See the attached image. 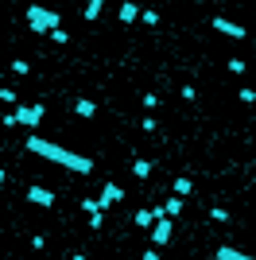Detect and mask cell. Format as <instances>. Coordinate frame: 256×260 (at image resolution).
I'll return each instance as SVG.
<instances>
[{
    "label": "cell",
    "instance_id": "cell-4",
    "mask_svg": "<svg viewBox=\"0 0 256 260\" xmlns=\"http://www.w3.org/2000/svg\"><path fill=\"white\" fill-rule=\"evenodd\" d=\"M213 31H221L225 39H248V28H241V24L229 20V16H213Z\"/></svg>",
    "mask_w": 256,
    "mask_h": 260
},
{
    "label": "cell",
    "instance_id": "cell-20",
    "mask_svg": "<svg viewBox=\"0 0 256 260\" xmlns=\"http://www.w3.org/2000/svg\"><path fill=\"white\" fill-rule=\"evenodd\" d=\"M51 39H55L59 47H66V43H70V35H66V28H55V31H51Z\"/></svg>",
    "mask_w": 256,
    "mask_h": 260
},
{
    "label": "cell",
    "instance_id": "cell-14",
    "mask_svg": "<svg viewBox=\"0 0 256 260\" xmlns=\"http://www.w3.org/2000/svg\"><path fill=\"white\" fill-rule=\"evenodd\" d=\"M140 229H151V221H155V210H136V217H132Z\"/></svg>",
    "mask_w": 256,
    "mask_h": 260
},
{
    "label": "cell",
    "instance_id": "cell-11",
    "mask_svg": "<svg viewBox=\"0 0 256 260\" xmlns=\"http://www.w3.org/2000/svg\"><path fill=\"white\" fill-rule=\"evenodd\" d=\"M101 12H105V0H86V12H82V16H86V24H93Z\"/></svg>",
    "mask_w": 256,
    "mask_h": 260
},
{
    "label": "cell",
    "instance_id": "cell-16",
    "mask_svg": "<svg viewBox=\"0 0 256 260\" xmlns=\"http://www.w3.org/2000/svg\"><path fill=\"white\" fill-rule=\"evenodd\" d=\"M140 24H144V28H155V24H159V12H155V8H144V12H140Z\"/></svg>",
    "mask_w": 256,
    "mask_h": 260
},
{
    "label": "cell",
    "instance_id": "cell-17",
    "mask_svg": "<svg viewBox=\"0 0 256 260\" xmlns=\"http://www.w3.org/2000/svg\"><path fill=\"white\" fill-rule=\"evenodd\" d=\"M210 221L225 225V221H229V210H225V206H213V210H210Z\"/></svg>",
    "mask_w": 256,
    "mask_h": 260
},
{
    "label": "cell",
    "instance_id": "cell-18",
    "mask_svg": "<svg viewBox=\"0 0 256 260\" xmlns=\"http://www.w3.org/2000/svg\"><path fill=\"white\" fill-rule=\"evenodd\" d=\"M0 101L16 109V105H20V97H16V89H4V86H0Z\"/></svg>",
    "mask_w": 256,
    "mask_h": 260
},
{
    "label": "cell",
    "instance_id": "cell-6",
    "mask_svg": "<svg viewBox=\"0 0 256 260\" xmlns=\"http://www.w3.org/2000/svg\"><path fill=\"white\" fill-rule=\"evenodd\" d=\"M28 202L51 210V206H55V190H51V187H39V183H31V187H28Z\"/></svg>",
    "mask_w": 256,
    "mask_h": 260
},
{
    "label": "cell",
    "instance_id": "cell-7",
    "mask_svg": "<svg viewBox=\"0 0 256 260\" xmlns=\"http://www.w3.org/2000/svg\"><path fill=\"white\" fill-rule=\"evenodd\" d=\"M121 194H124V190L117 187V183H105V187H101V198H97V206H101V210H109L113 202H121Z\"/></svg>",
    "mask_w": 256,
    "mask_h": 260
},
{
    "label": "cell",
    "instance_id": "cell-8",
    "mask_svg": "<svg viewBox=\"0 0 256 260\" xmlns=\"http://www.w3.org/2000/svg\"><path fill=\"white\" fill-rule=\"evenodd\" d=\"M117 20H121V24H136V20H140V4H136V0H124Z\"/></svg>",
    "mask_w": 256,
    "mask_h": 260
},
{
    "label": "cell",
    "instance_id": "cell-24",
    "mask_svg": "<svg viewBox=\"0 0 256 260\" xmlns=\"http://www.w3.org/2000/svg\"><path fill=\"white\" fill-rule=\"evenodd\" d=\"M229 74H244V58H229Z\"/></svg>",
    "mask_w": 256,
    "mask_h": 260
},
{
    "label": "cell",
    "instance_id": "cell-9",
    "mask_svg": "<svg viewBox=\"0 0 256 260\" xmlns=\"http://www.w3.org/2000/svg\"><path fill=\"white\" fill-rule=\"evenodd\" d=\"M74 113L82 116V120H90V116H97V101H90V97H78V101H74Z\"/></svg>",
    "mask_w": 256,
    "mask_h": 260
},
{
    "label": "cell",
    "instance_id": "cell-30",
    "mask_svg": "<svg viewBox=\"0 0 256 260\" xmlns=\"http://www.w3.org/2000/svg\"><path fill=\"white\" fill-rule=\"evenodd\" d=\"M252 190H256V183H252Z\"/></svg>",
    "mask_w": 256,
    "mask_h": 260
},
{
    "label": "cell",
    "instance_id": "cell-10",
    "mask_svg": "<svg viewBox=\"0 0 256 260\" xmlns=\"http://www.w3.org/2000/svg\"><path fill=\"white\" fill-rule=\"evenodd\" d=\"M171 190H175V194H182V198H190V194H194V183H190L186 175H179V179H171Z\"/></svg>",
    "mask_w": 256,
    "mask_h": 260
},
{
    "label": "cell",
    "instance_id": "cell-23",
    "mask_svg": "<svg viewBox=\"0 0 256 260\" xmlns=\"http://www.w3.org/2000/svg\"><path fill=\"white\" fill-rule=\"evenodd\" d=\"M31 70V66H28V62H24V58H16V62H12V74H20V78H24V74H28Z\"/></svg>",
    "mask_w": 256,
    "mask_h": 260
},
{
    "label": "cell",
    "instance_id": "cell-15",
    "mask_svg": "<svg viewBox=\"0 0 256 260\" xmlns=\"http://www.w3.org/2000/svg\"><path fill=\"white\" fill-rule=\"evenodd\" d=\"M132 175H136V179H148V175H151V159L140 156V159L132 163Z\"/></svg>",
    "mask_w": 256,
    "mask_h": 260
},
{
    "label": "cell",
    "instance_id": "cell-21",
    "mask_svg": "<svg viewBox=\"0 0 256 260\" xmlns=\"http://www.w3.org/2000/svg\"><path fill=\"white\" fill-rule=\"evenodd\" d=\"M179 97H182V101H198V89H194V86H182Z\"/></svg>",
    "mask_w": 256,
    "mask_h": 260
},
{
    "label": "cell",
    "instance_id": "cell-22",
    "mask_svg": "<svg viewBox=\"0 0 256 260\" xmlns=\"http://www.w3.org/2000/svg\"><path fill=\"white\" fill-rule=\"evenodd\" d=\"M140 128H144V132H155V128H159V120H155V116H144V120H140Z\"/></svg>",
    "mask_w": 256,
    "mask_h": 260
},
{
    "label": "cell",
    "instance_id": "cell-5",
    "mask_svg": "<svg viewBox=\"0 0 256 260\" xmlns=\"http://www.w3.org/2000/svg\"><path fill=\"white\" fill-rule=\"evenodd\" d=\"M171 214H155V221H151V245H167L171 241Z\"/></svg>",
    "mask_w": 256,
    "mask_h": 260
},
{
    "label": "cell",
    "instance_id": "cell-28",
    "mask_svg": "<svg viewBox=\"0 0 256 260\" xmlns=\"http://www.w3.org/2000/svg\"><path fill=\"white\" fill-rule=\"evenodd\" d=\"M0 187H4V167H0Z\"/></svg>",
    "mask_w": 256,
    "mask_h": 260
},
{
    "label": "cell",
    "instance_id": "cell-27",
    "mask_svg": "<svg viewBox=\"0 0 256 260\" xmlns=\"http://www.w3.org/2000/svg\"><path fill=\"white\" fill-rule=\"evenodd\" d=\"M241 101H244V105H252V101H256V89H241Z\"/></svg>",
    "mask_w": 256,
    "mask_h": 260
},
{
    "label": "cell",
    "instance_id": "cell-1",
    "mask_svg": "<svg viewBox=\"0 0 256 260\" xmlns=\"http://www.w3.org/2000/svg\"><path fill=\"white\" fill-rule=\"evenodd\" d=\"M24 152H31V156H39V159H51V163H59V167H66V171H74V175H90V171H93V159H90V156L66 152L62 144L43 140V136H35V132L24 140Z\"/></svg>",
    "mask_w": 256,
    "mask_h": 260
},
{
    "label": "cell",
    "instance_id": "cell-29",
    "mask_svg": "<svg viewBox=\"0 0 256 260\" xmlns=\"http://www.w3.org/2000/svg\"><path fill=\"white\" fill-rule=\"evenodd\" d=\"M0 156H4V148H0Z\"/></svg>",
    "mask_w": 256,
    "mask_h": 260
},
{
    "label": "cell",
    "instance_id": "cell-25",
    "mask_svg": "<svg viewBox=\"0 0 256 260\" xmlns=\"http://www.w3.org/2000/svg\"><path fill=\"white\" fill-rule=\"evenodd\" d=\"M155 105H159V93H144V109H148V113L155 109Z\"/></svg>",
    "mask_w": 256,
    "mask_h": 260
},
{
    "label": "cell",
    "instance_id": "cell-12",
    "mask_svg": "<svg viewBox=\"0 0 256 260\" xmlns=\"http://www.w3.org/2000/svg\"><path fill=\"white\" fill-rule=\"evenodd\" d=\"M182 206H186V198H182V194H171V198L163 202V214L175 217V214H182Z\"/></svg>",
    "mask_w": 256,
    "mask_h": 260
},
{
    "label": "cell",
    "instance_id": "cell-13",
    "mask_svg": "<svg viewBox=\"0 0 256 260\" xmlns=\"http://www.w3.org/2000/svg\"><path fill=\"white\" fill-rule=\"evenodd\" d=\"M217 260H248V252H241V248H233V245H221L217 248Z\"/></svg>",
    "mask_w": 256,
    "mask_h": 260
},
{
    "label": "cell",
    "instance_id": "cell-3",
    "mask_svg": "<svg viewBox=\"0 0 256 260\" xmlns=\"http://www.w3.org/2000/svg\"><path fill=\"white\" fill-rule=\"evenodd\" d=\"M47 116V105L35 101V105H16V120L24 124V128H39V120Z\"/></svg>",
    "mask_w": 256,
    "mask_h": 260
},
{
    "label": "cell",
    "instance_id": "cell-19",
    "mask_svg": "<svg viewBox=\"0 0 256 260\" xmlns=\"http://www.w3.org/2000/svg\"><path fill=\"white\" fill-rule=\"evenodd\" d=\"M82 210H86V214H105V210L97 206V198H82Z\"/></svg>",
    "mask_w": 256,
    "mask_h": 260
},
{
    "label": "cell",
    "instance_id": "cell-26",
    "mask_svg": "<svg viewBox=\"0 0 256 260\" xmlns=\"http://www.w3.org/2000/svg\"><path fill=\"white\" fill-rule=\"evenodd\" d=\"M105 225V214H90V229H101Z\"/></svg>",
    "mask_w": 256,
    "mask_h": 260
},
{
    "label": "cell",
    "instance_id": "cell-2",
    "mask_svg": "<svg viewBox=\"0 0 256 260\" xmlns=\"http://www.w3.org/2000/svg\"><path fill=\"white\" fill-rule=\"evenodd\" d=\"M28 24L35 35H51V31L59 28V12L55 8H43V4H31L28 8Z\"/></svg>",
    "mask_w": 256,
    "mask_h": 260
}]
</instances>
